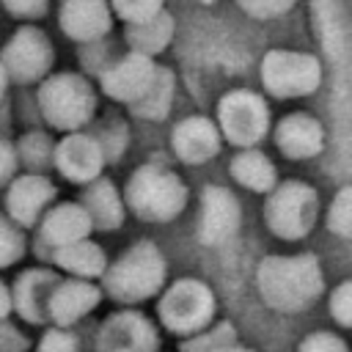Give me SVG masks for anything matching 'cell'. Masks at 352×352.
Here are the masks:
<instances>
[{"mask_svg":"<svg viewBox=\"0 0 352 352\" xmlns=\"http://www.w3.org/2000/svg\"><path fill=\"white\" fill-rule=\"evenodd\" d=\"M322 140H324L322 126L308 116H289L278 126V146L283 148V154H289L294 160L319 154Z\"/></svg>","mask_w":352,"mask_h":352,"instance_id":"44dd1931","label":"cell"},{"mask_svg":"<svg viewBox=\"0 0 352 352\" xmlns=\"http://www.w3.org/2000/svg\"><path fill=\"white\" fill-rule=\"evenodd\" d=\"M94 107H96L94 88L88 85L85 77L74 72L50 74L38 88V110L44 121L55 129L63 132L80 129L82 124L91 121Z\"/></svg>","mask_w":352,"mask_h":352,"instance_id":"3957f363","label":"cell"},{"mask_svg":"<svg viewBox=\"0 0 352 352\" xmlns=\"http://www.w3.org/2000/svg\"><path fill=\"white\" fill-rule=\"evenodd\" d=\"M187 198L184 184L165 168H138L126 184V201L132 212L148 223H165L182 212Z\"/></svg>","mask_w":352,"mask_h":352,"instance_id":"277c9868","label":"cell"},{"mask_svg":"<svg viewBox=\"0 0 352 352\" xmlns=\"http://www.w3.org/2000/svg\"><path fill=\"white\" fill-rule=\"evenodd\" d=\"M60 30L74 41H96L110 30V8L104 0H63Z\"/></svg>","mask_w":352,"mask_h":352,"instance_id":"2e32d148","label":"cell"},{"mask_svg":"<svg viewBox=\"0 0 352 352\" xmlns=\"http://www.w3.org/2000/svg\"><path fill=\"white\" fill-rule=\"evenodd\" d=\"M170 96H173V80L165 69H154V77L148 82V88L132 102V113L140 118H162L170 107Z\"/></svg>","mask_w":352,"mask_h":352,"instance_id":"cb8c5ba5","label":"cell"},{"mask_svg":"<svg viewBox=\"0 0 352 352\" xmlns=\"http://www.w3.org/2000/svg\"><path fill=\"white\" fill-rule=\"evenodd\" d=\"M3 8L16 19H38L47 14V0H3Z\"/></svg>","mask_w":352,"mask_h":352,"instance_id":"e575fe53","label":"cell"},{"mask_svg":"<svg viewBox=\"0 0 352 352\" xmlns=\"http://www.w3.org/2000/svg\"><path fill=\"white\" fill-rule=\"evenodd\" d=\"M11 311H14V308H11V289H8L6 280H0V322L8 319Z\"/></svg>","mask_w":352,"mask_h":352,"instance_id":"74e56055","label":"cell"},{"mask_svg":"<svg viewBox=\"0 0 352 352\" xmlns=\"http://www.w3.org/2000/svg\"><path fill=\"white\" fill-rule=\"evenodd\" d=\"M25 256V234L22 228L8 220L6 214H0V270L16 264Z\"/></svg>","mask_w":352,"mask_h":352,"instance_id":"83f0119b","label":"cell"},{"mask_svg":"<svg viewBox=\"0 0 352 352\" xmlns=\"http://www.w3.org/2000/svg\"><path fill=\"white\" fill-rule=\"evenodd\" d=\"M160 338L154 324L138 311H118L104 319L96 336V352H157Z\"/></svg>","mask_w":352,"mask_h":352,"instance_id":"30bf717a","label":"cell"},{"mask_svg":"<svg viewBox=\"0 0 352 352\" xmlns=\"http://www.w3.org/2000/svg\"><path fill=\"white\" fill-rule=\"evenodd\" d=\"M220 124L231 143L250 146L267 129V107L258 96L236 91L220 102Z\"/></svg>","mask_w":352,"mask_h":352,"instance_id":"4fadbf2b","label":"cell"},{"mask_svg":"<svg viewBox=\"0 0 352 352\" xmlns=\"http://www.w3.org/2000/svg\"><path fill=\"white\" fill-rule=\"evenodd\" d=\"M99 300H102V289L94 286L91 280H82V278L58 280L47 305L50 322L55 327H72L82 316H88L99 305Z\"/></svg>","mask_w":352,"mask_h":352,"instance_id":"5bb4252c","label":"cell"},{"mask_svg":"<svg viewBox=\"0 0 352 352\" xmlns=\"http://www.w3.org/2000/svg\"><path fill=\"white\" fill-rule=\"evenodd\" d=\"M55 52L47 38V33L36 25H22L16 33L6 41L0 52V63L14 82H36L52 69Z\"/></svg>","mask_w":352,"mask_h":352,"instance_id":"8992f818","label":"cell"},{"mask_svg":"<svg viewBox=\"0 0 352 352\" xmlns=\"http://www.w3.org/2000/svg\"><path fill=\"white\" fill-rule=\"evenodd\" d=\"M220 352H253V349H242V346H226V349H220Z\"/></svg>","mask_w":352,"mask_h":352,"instance_id":"ab89813d","label":"cell"},{"mask_svg":"<svg viewBox=\"0 0 352 352\" xmlns=\"http://www.w3.org/2000/svg\"><path fill=\"white\" fill-rule=\"evenodd\" d=\"M170 33H173V22L168 14L160 11L143 22H132L126 28V41L132 44V52L151 55V52L165 50V44L170 41Z\"/></svg>","mask_w":352,"mask_h":352,"instance_id":"603a6c76","label":"cell"},{"mask_svg":"<svg viewBox=\"0 0 352 352\" xmlns=\"http://www.w3.org/2000/svg\"><path fill=\"white\" fill-rule=\"evenodd\" d=\"M226 346H234V327L231 324H217L212 330H198L192 333L184 344H182V352H220Z\"/></svg>","mask_w":352,"mask_h":352,"instance_id":"4316f807","label":"cell"},{"mask_svg":"<svg viewBox=\"0 0 352 352\" xmlns=\"http://www.w3.org/2000/svg\"><path fill=\"white\" fill-rule=\"evenodd\" d=\"M58 280L60 278L47 267H30L19 272L11 286V308L16 311V316L36 327L47 324L50 322L47 305H50V294Z\"/></svg>","mask_w":352,"mask_h":352,"instance_id":"7c38bea8","label":"cell"},{"mask_svg":"<svg viewBox=\"0 0 352 352\" xmlns=\"http://www.w3.org/2000/svg\"><path fill=\"white\" fill-rule=\"evenodd\" d=\"M36 352H80V338L69 327H50L41 333Z\"/></svg>","mask_w":352,"mask_h":352,"instance_id":"f546056e","label":"cell"},{"mask_svg":"<svg viewBox=\"0 0 352 352\" xmlns=\"http://www.w3.org/2000/svg\"><path fill=\"white\" fill-rule=\"evenodd\" d=\"M239 6L253 16H278L294 6V0H239Z\"/></svg>","mask_w":352,"mask_h":352,"instance_id":"d590c367","label":"cell"},{"mask_svg":"<svg viewBox=\"0 0 352 352\" xmlns=\"http://www.w3.org/2000/svg\"><path fill=\"white\" fill-rule=\"evenodd\" d=\"M52 165L69 179L80 184H91L99 179L102 165H104V151L96 138L82 135V132H69L63 140L55 143L52 151Z\"/></svg>","mask_w":352,"mask_h":352,"instance_id":"8fae6325","label":"cell"},{"mask_svg":"<svg viewBox=\"0 0 352 352\" xmlns=\"http://www.w3.org/2000/svg\"><path fill=\"white\" fill-rule=\"evenodd\" d=\"M327 226L341 236H352V187H346L336 195V201L330 206Z\"/></svg>","mask_w":352,"mask_h":352,"instance_id":"f1b7e54d","label":"cell"},{"mask_svg":"<svg viewBox=\"0 0 352 352\" xmlns=\"http://www.w3.org/2000/svg\"><path fill=\"white\" fill-rule=\"evenodd\" d=\"M297 352H346V344L336 333H311Z\"/></svg>","mask_w":352,"mask_h":352,"instance_id":"836d02e7","label":"cell"},{"mask_svg":"<svg viewBox=\"0 0 352 352\" xmlns=\"http://www.w3.org/2000/svg\"><path fill=\"white\" fill-rule=\"evenodd\" d=\"M256 283L275 311H300L319 297L322 272L311 256H275L261 261Z\"/></svg>","mask_w":352,"mask_h":352,"instance_id":"6da1fadb","label":"cell"},{"mask_svg":"<svg viewBox=\"0 0 352 352\" xmlns=\"http://www.w3.org/2000/svg\"><path fill=\"white\" fill-rule=\"evenodd\" d=\"M116 352H126V349H116Z\"/></svg>","mask_w":352,"mask_h":352,"instance_id":"60d3db41","label":"cell"},{"mask_svg":"<svg viewBox=\"0 0 352 352\" xmlns=\"http://www.w3.org/2000/svg\"><path fill=\"white\" fill-rule=\"evenodd\" d=\"M231 173L239 184L250 187V190H270L272 182H275V168L272 162L258 154V151H248V154H239L231 165Z\"/></svg>","mask_w":352,"mask_h":352,"instance_id":"d4e9b609","label":"cell"},{"mask_svg":"<svg viewBox=\"0 0 352 352\" xmlns=\"http://www.w3.org/2000/svg\"><path fill=\"white\" fill-rule=\"evenodd\" d=\"M330 314L338 324L352 327V280H344L330 297Z\"/></svg>","mask_w":352,"mask_h":352,"instance_id":"1f68e13d","label":"cell"},{"mask_svg":"<svg viewBox=\"0 0 352 352\" xmlns=\"http://www.w3.org/2000/svg\"><path fill=\"white\" fill-rule=\"evenodd\" d=\"M316 217V192L305 184H283L267 206V220L270 228L278 236L294 239L311 231Z\"/></svg>","mask_w":352,"mask_h":352,"instance_id":"ba28073f","label":"cell"},{"mask_svg":"<svg viewBox=\"0 0 352 352\" xmlns=\"http://www.w3.org/2000/svg\"><path fill=\"white\" fill-rule=\"evenodd\" d=\"M214 316V297L201 280H176L160 300V322L176 336L204 330Z\"/></svg>","mask_w":352,"mask_h":352,"instance_id":"5b68a950","label":"cell"},{"mask_svg":"<svg viewBox=\"0 0 352 352\" xmlns=\"http://www.w3.org/2000/svg\"><path fill=\"white\" fill-rule=\"evenodd\" d=\"M41 223V239L55 250L80 239H88L91 234V217L82 209V204H55L44 212Z\"/></svg>","mask_w":352,"mask_h":352,"instance_id":"e0dca14e","label":"cell"},{"mask_svg":"<svg viewBox=\"0 0 352 352\" xmlns=\"http://www.w3.org/2000/svg\"><path fill=\"white\" fill-rule=\"evenodd\" d=\"M204 3H212V0H204Z\"/></svg>","mask_w":352,"mask_h":352,"instance_id":"b9f144b4","label":"cell"},{"mask_svg":"<svg viewBox=\"0 0 352 352\" xmlns=\"http://www.w3.org/2000/svg\"><path fill=\"white\" fill-rule=\"evenodd\" d=\"M82 209L91 217V226L102 231H113L124 220V206L110 182H91L85 195H82Z\"/></svg>","mask_w":352,"mask_h":352,"instance_id":"7402d4cb","label":"cell"},{"mask_svg":"<svg viewBox=\"0 0 352 352\" xmlns=\"http://www.w3.org/2000/svg\"><path fill=\"white\" fill-rule=\"evenodd\" d=\"M217 143V129L206 118H187L173 132V148L184 162H206Z\"/></svg>","mask_w":352,"mask_h":352,"instance_id":"d6986e66","label":"cell"},{"mask_svg":"<svg viewBox=\"0 0 352 352\" xmlns=\"http://www.w3.org/2000/svg\"><path fill=\"white\" fill-rule=\"evenodd\" d=\"M55 201V184L41 173H22L6 190V217L19 228L36 226Z\"/></svg>","mask_w":352,"mask_h":352,"instance_id":"9c48e42d","label":"cell"},{"mask_svg":"<svg viewBox=\"0 0 352 352\" xmlns=\"http://www.w3.org/2000/svg\"><path fill=\"white\" fill-rule=\"evenodd\" d=\"M110 3H113L116 14L132 25V22H143L154 14H160L162 0H110Z\"/></svg>","mask_w":352,"mask_h":352,"instance_id":"4dcf8cb0","label":"cell"},{"mask_svg":"<svg viewBox=\"0 0 352 352\" xmlns=\"http://www.w3.org/2000/svg\"><path fill=\"white\" fill-rule=\"evenodd\" d=\"M52 261L63 272H69L72 278H82V280H94V278L104 275V270H107L104 250L99 245L88 242V239H80V242L55 248L52 250Z\"/></svg>","mask_w":352,"mask_h":352,"instance_id":"ffe728a7","label":"cell"},{"mask_svg":"<svg viewBox=\"0 0 352 352\" xmlns=\"http://www.w3.org/2000/svg\"><path fill=\"white\" fill-rule=\"evenodd\" d=\"M52 151H55V143L44 132H28L16 143V160L28 165L30 173H38L41 168H47L52 162Z\"/></svg>","mask_w":352,"mask_h":352,"instance_id":"484cf974","label":"cell"},{"mask_svg":"<svg viewBox=\"0 0 352 352\" xmlns=\"http://www.w3.org/2000/svg\"><path fill=\"white\" fill-rule=\"evenodd\" d=\"M239 223V206L231 192L220 187H209L204 192V220H201V239L206 245L226 242Z\"/></svg>","mask_w":352,"mask_h":352,"instance_id":"ac0fdd59","label":"cell"},{"mask_svg":"<svg viewBox=\"0 0 352 352\" xmlns=\"http://www.w3.org/2000/svg\"><path fill=\"white\" fill-rule=\"evenodd\" d=\"M16 165H19V160H16V146H14L11 140L0 138V184L11 182V176L16 173Z\"/></svg>","mask_w":352,"mask_h":352,"instance_id":"8d00e7d4","label":"cell"},{"mask_svg":"<svg viewBox=\"0 0 352 352\" xmlns=\"http://www.w3.org/2000/svg\"><path fill=\"white\" fill-rule=\"evenodd\" d=\"M154 77V63L148 55L140 52H129L126 58H121L116 66H110L102 77V88L110 99L118 102H135L151 82Z\"/></svg>","mask_w":352,"mask_h":352,"instance_id":"9a60e30c","label":"cell"},{"mask_svg":"<svg viewBox=\"0 0 352 352\" xmlns=\"http://www.w3.org/2000/svg\"><path fill=\"white\" fill-rule=\"evenodd\" d=\"M264 85L278 96H302L319 85V63L302 52L275 50L261 66Z\"/></svg>","mask_w":352,"mask_h":352,"instance_id":"52a82bcc","label":"cell"},{"mask_svg":"<svg viewBox=\"0 0 352 352\" xmlns=\"http://www.w3.org/2000/svg\"><path fill=\"white\" fill-rule=\"evenodd\" d=\"M0 352H30V338L11 319L0 322Z\"/></svg>","mask_w":352,"mask_h":352,"instance_id":"d6a6232c","label":"cell"},{"mask_svg":"<svg viewBox=\"0 0 352 352\" xmlns=\"http://www.w3.org/2000/svg\"><path fill=\"white\" fill-rule=\"evenodd\" d=\"M165 280V261L151 242L132 245L113 267L104 270V292L124 305H135L160 292Z\"/></svg>","mask_w":352,"mask_h":352,"instance_id":"7a4b0ae2","label":"cell"},{"mask_svg":"<svg viewBox=\"0 0 352 352\" xmlns=\"http://www.w3.org/2000/svg\"><path fill=\"white\" fill-rule=\"evenodd\" d=\"M6 88H8V74H6V69H3V63H0V99H3Z\"/></svg>","mask_w":352,"mask_h":352,"instance_id":"f35d334b","label":"cell"}]
</instances>
